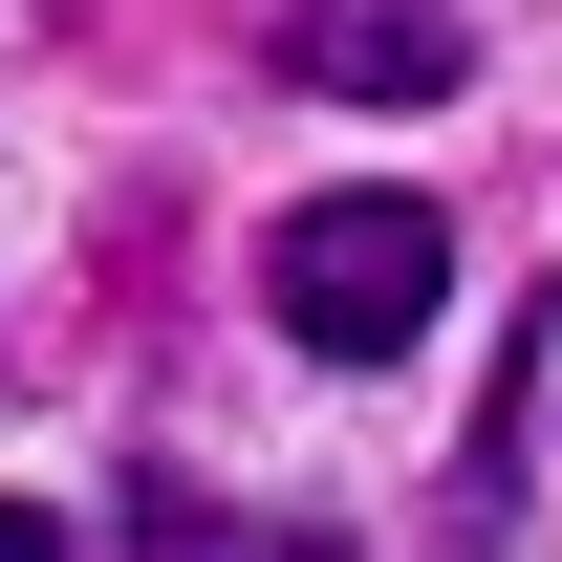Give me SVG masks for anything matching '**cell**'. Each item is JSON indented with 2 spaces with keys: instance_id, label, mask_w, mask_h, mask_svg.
Returning <instances> with one entry per match:
<instances>
[{
  "instance_id": "6da1fadb",
  "label": "cell",
  "mask_w": 562,
  "mask_h": 562,
  "mask_svg": "<svg viewBox=\"0 0 562 562\" xmlns=\"http://www.w3.org/2000/svg\"><path fill=\"white\" fill-rule=\"evenodd\" d=\"M432 303H454V216H432V195H390V173H368V195H303V216H281V347L390 368Z\"/></svg>"
},
{
  "instance_id": "7a4b0ae2",
  "label": "cell",
  "mask_w": 562,
  "mask_h": 562,
  "mask_svg": "<svg viewBox=\"0 0 562 562\" xmlns=\"http://www.w3.org/2000/svg\"><path fill=\"white\" fill-rule=\"evenodd\" d=\"M281 66L347 87V109H432V87H454V0H303Z\"/></svg>"
},
{
  "instance_id": "3957f363",
  "label": "cell",
  "mask_w": 562,
  "mask_h": 562,
  "mask_svg": "<svg viewBox=\"0 0 562 562\" xmlns=\"http://www.w3.org/2000/svg\"><path fill=\"white\" fill-rule=\"evenodd\" d=\"M497 476H562V281H541V347H519V412H497Z\"/></svg>"
},
{
  "instance_id": "277c9868",
  "label": "cell",
  "mask_w": 562,
  "mask_h": 562,
  "mask_svg": "<svg viewBox=\"0 0 562 562\" xmlns=\"http://www.w3.org/2000/svg\"><path fill=\"white\" fill-rule=\"evenodd\" d=\"M0 562H66V519H44V497H0Z\"/></svg>"
}]
</instances>
